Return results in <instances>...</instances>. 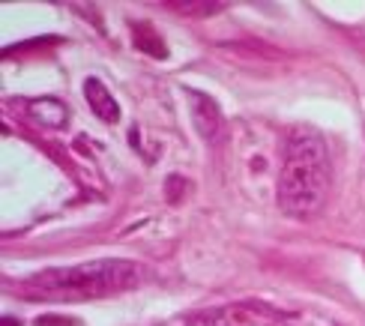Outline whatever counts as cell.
Here are the masks:
<instances>
[{"mask_svg": "<svg viewBox=\"0 0 365 326\" xmlns=\"http://www.w3.org/2000/svg\"><path fill=\"white\" fill-rule=\"evenodd\" d=\"M84 96H87L90 111H93L102 123H117L120 120V105H117V99L111 96L108 87H105L99 78H87Z\"/></svg>", "mask_w": 365, "mask_h": 326, "instance_id": "5b68a950", "label": "cell"}, {"mask_svg": "<svg viewBox=\"0 0 365 326\" xmlns=\"http://www.w3.org/2000/svg\"><path fill=\"white\" fill-rule=\"evenodd\" d=\"M332 185V168L324 138L297 126L284 141L279 170V210L294 219H312L324 210Z\"/></svg>", "mask_w": 365, "mask_h": 326, "instance_id": "7a4b0ae2", "label": "cell"}, {"mask_svg": "<svg viewBox=\"0 0 365 326\" xmlns=\"http://www.w3.org/2000/svg\"><path fill=\"white\" fill-rule=\"evenodd\" d=\"M132 36H135V45H138L141 51H150V54L159 57V60L168 57L165 39L156 34V27H153V24H135V27H132Z\"/></svg>", "mask_w": 365, "mask_h": 326, "instance_id": "8992f818", "label": "cell"}, {"mask_svg": "<svg viewBox=\"0 0 365 326\" xmlns=\"http://www.w3.org/2000/svg\"><path fill=\"white\" fill-rule=\"evenodd\" d=\"M186 326H287V315L276 312L267 302L242 300V302L222 305L216 312L195 315Z\"/></svg>", "mask_w": 365, "mask_h": 326, "instance_id": "3957f363", "label": "cell"}, {"mask_svg": "<svg viewBox=\"0 0 365 326\" xmlns=\"http://www.w3.org/2000/svg\"><path fill=\"white\" fill-rule=\"evenodd\" d=\"M36 326H78L75 320H60V317H39Z\"/></svg>", "mask_w": 365, "mask_h": 326, "instance_id": "ba28073f", "label": "cell"}, {"mask_svg": "<svg viewBox=\"0 0 365 326\" xmlns=\"http://www.w3.org/2000/svg\"><path fill=\"white\" fill-rule=\"evenodd\" d=\"M27 111L34 114L36 123H45V126H63L66 123V108L57 99H36Z\"/></svg>", "mask_w": 365, "mask_h": 326, "instance_id": "52a82bcc", "label": "cell"}, {"mask_svg": "<svg viewBox=\"0 0 365 326\" xmlns=\"http://www.w3.org/2000/svg\"><path fill=\"white\" fill-rule=\"evenodd\" d=\"M192 117H195V129L201 132V138H207V141H219V138L225 135V117L219 111V105L210 96H204V93L195 96Z\"/></svg>", "mask_w": 365, "mask_h": 326, "instance_id": "277c9868", "label": "cell"}, {"mask_svg": "<svg viewBox=\"0 0 365 326\" xmlns=\"http://www.w3.org/2000/svg\"><path fill=\"white\" fill-rule=\"evenodd\" d=\"M147 278L144 267L123 258H105L90 260L78 267H57L42 270L21 282V297L39 300V302H87V300H105L117 293L135 290Z\"/></svg>", "mask_w": 365, "mask_h": 326, "instance_id": "6da1fadb", "label": "cell"}]
</instances>
